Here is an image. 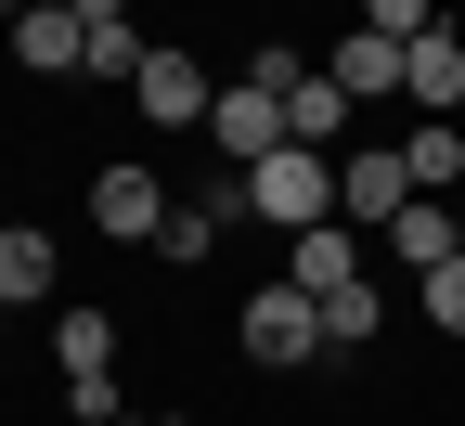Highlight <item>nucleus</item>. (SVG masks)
Listing matches in <instances>:
<instances>
[{
    "instance_id": "nucleus-18",
    "label": "nucleus",
    "mask_w": 465,
    "mask_h": 426,
    "mask_svg": "<svg viewBox=\"0 0 465 426\" xmlns=\"http://www.w3.org/2000/svg\"><path fill=\"white\" fill-rule=\"evenodd\" d=\"M414 297H427V323H440V336H465V259H440V272H414Z\"/></svg>"
},
{
    "instance_id": "nucleus-8",
    "label": "nucleus",
    "mask_w": 465,
    "mask_h": 426,
    "mask_svg": "<svg viewBox=\"0 0 465 426\" xmlns=\"http://www.w3.org/2000/svg\"><path fill=\"white\" fill-rule=\"evenodd\" d=\"M78 52H91V14H78V0H26V14H14V65L26 78H78Z\"/></svg>"
},
{
    "instance_id": "nucleus-1",
    "label": "nucleus",
    "mask_w": 465,
    "mask_h": 426,
    "mask_svg": "<svg viewBox=\"0 0 465 426\" xmlns=\"http://www.w3.org/2000/svg\"><path fill=\"white\" fill-rule=\"evenodd\" d=\"M246 220H272V233L336 220V155H323V143H272V155L246 168Z\"/></svg>"
},
{
    "instance_id": "nucleus-2",
    "label": "nucleus",
    "mask_w": 465,
    "mask_h": 426,
    "mask_svg": "<svg viewBox=\"0 0 465 426\" xmlns=\"http://www.w3.org/2000/svg\"><path fill=\"white\" fill-rule=\"evenodd\" d=\"M232 336H246L259 375H298V362H323V297H311V284H259Z\"/></svg>"
},
{
    "instance_id": "nucleus-5",
    "label": "nucleus",
    "mask_w": 465,
    "mask_h": 426,
    "mask_svg": "<svg viewBox=\"0 0 465 426\" xmlns=\"http://www.w3.org/2000/svg\"><path fill=\"white\" fill-rule=\"evenodd\" d=\"M375 272V246H362V220H311V233H284V284H311V297H336V284H362Z\"/></svg>"
},
{
    "instance_id": "nucleus-13",
    "label": "nucleus",
    "mask_w": 465,
    "mask_h": 426,
    "mask_svg": "<svg viewBox=\"0 0 465 426\" xmlns=\"http://www.w3.org/2000/svg\"><path fill=\"white\" fill-rule=\"evenodd\" d=\"M388 259H401V272H440V259H465V207H427V194H414V207L388 220Z\"/></svg>"
},
{
    "instance_id": "nucleus-14",
    "label": "nucleus",
    "mask_w": 465,
    "mask_h": 426,
    "mask_svg": "<svg viewBox=\"0 0 465 426\" xmlns=\"http://www.w3.org/2000/svg\"><path fill=\"white\" fill-rule=\"evenodd\" d=\"M375 336H388V284L362 272V284H336V297H323V362H336V349H375Z\"/></svg>"
},
{
    "instance_id": "nucleus-17",
    "label": "nucleus",
    "mask_w": 465,
    "mask_h": 426,
    "mask_svg": "<svg viewBox=\"0 0 465 426\" xmlns=\"http://www.w3.org/2000/svg\"><path fill=\"white\" fill-rule=\"evenodd\" d=\"M52 362H65V375H116V311H91V297H78V311L52 323Z\"/></svg>"
},
{
    "instance_id": "nucleus-6",
    "label": "nucleus",
    "mask_w": 465,
    "mask_h": 426,
    "mask_svg": "<svg viewBox=\"0 0 465 426\" xmlns=\"http://www.w3.org/2000/svg\"><path fill=\"white\" fill-rule=\"evenodd\" d=\"M130 104L155 116V130H207V104H220V78L194 65V52H143V78H130Z\"/></svg>"
},
{
    "instance_id": "nucleus-19",
    "label": "nucleus",
    "mask_w": 465,
    "mask_h": 426,
    "mask_svg": "<svg viewBox=\"0 0 465 426\" xmlns=\"http://www.w3.org/2000/svg\"><path fill=\"white\" fill-rule=\"evenodd\" d=\"M362 26H375V39H427V26H440V0H362Z\"/></svg>"
},
{
    "instance_id": "nucleus-3",
    "label": "nucleus",
    "mask_w": 465,
    "mask_h": 426,
    "mask_svg": "<svg viewBox=\"0 0 465 426\" xmlns=\"http://www.w3.org/2000/svg\"><path fill=\"white\" fill-rule=\"evenodd\" d=\"M182 207L168 181L143 168V155H116V168H91V233H116V246H155V220Z\"/></svg>"
},
{
    "instance_id": "nucleus-15",
    "label": "nucleus",
    "mask_w": 465,
    "mask_h": 426,
    "mask_svg": "<svg viewBox=\"0 0 465 426\" xmlns=\"http://www.w3.org/2000/svg\"><path fill=\"white\" fill-rule=\"evenodd\" d=\"M401 168H414V194H452L465 181V130L452 116H414V130H401Z\"/></svg>"
},
{
    "instance_id": "nucleus-4",
    "label": "nucleus",
    "mask_w": 465,
    "mask_h": 426,
    "mask_svg": "<svg viewBox=\"0 0 465 426\" xmlns=\"http://www.w3.org/2000/svg\"><path fill=\"white\" fill-rule=\"evenodd\" d=\"M401 207H414V168H401V143H362V155H336V220L388 233Z\"/></svg>"
},
{
    "instance_id": "nucleus-9",
    "label": "nucleus",
    "mask_w": 465,
    "mask_h": 426,
    "mask_svg": "<svg viewBox=\"0 0 465 426\" xmlns=\"http://www.w3.org/2000/svg\"><path fill=\"white\" fill-rule=\"evenodd\" d=\"M323 78H336L349 104H362V116H388V104H414V91H401V39H375V26H349V39L323 52Z\"/></svg>"
},
{
    "instance_id": "nucleus-7",
    "label": "nucleus",
    "mask_w": 465,
    "mask_h": 426,
    "mask_svg": "<svg viewBox=\"0 0 465 426\" xmlns=\"http://www.w3.org/2000/svg\"><path fill=\"white\" fill-rule=\"evenodd\" d=\"M207 143H220V168H259V155L284 143V91H259V78H232V91L207 104Z\"/></svg>"
},
{
    "instance_id": "nucleus-16",
    "label": "nucleus",
    "mask_w": 465,
    "mask_h": 426,
    "mask_svg": "<svg viewBox=\"0 0 465 426\" xmlns=\"http://www.w3.org/2000/svg\"><path fill=\"white\" fill-rule=\"evenodd\" d=\"M143 52H155V39H143L130 14H91V52H78V78H104V91H130V78H143Z\"/></svg>"
},
{
    "instance_id": "nucleus-10",
    "label": "nucleus",
    "mask_w": 465,
    "mask_h": 426,
    "mask_svg": "<svg viewBox=\"0 0 465 426\" xmlns=\"http://www.w3.org/2000/svg\"><path fill=\"white\" fill-rule=\"evenodd\" d=\"M401 91H414L427 116L465 104V26H427V39H401Z\"/></svg>"
},
{
    "instance_id": "nucleus-11",
    "label": "nucleus",
    "mask_w": 465,
    "mask_h": 426,
    "mask_svg": "<svg viewBox=\"0 0 465 426\" xmlns=\"http://www.w3.org/2000/svg\"><path fill=\"white\" fill-rule=\"evenodd\" d=\"M349 116H362V104H349L323 65H298V78H284V143H323V155H336V143H349Z\"/></svg>"
},
{
    "instance_id": "nucleus-12",
    "label": "nucleus",
    "mask_w": 465,
    "mask_h": 426,
    "mask_svg": "<svg viewBox=\"0 0 465 426\" xmlns=\"http://www.w3.org/2000/svg\"><path fill=\"white\" fill-rule=\"evenodd\" d=\"M52 272H65V259H52V233H39V220H0V311H39Z\"/></svg>"
}]
</instances>
